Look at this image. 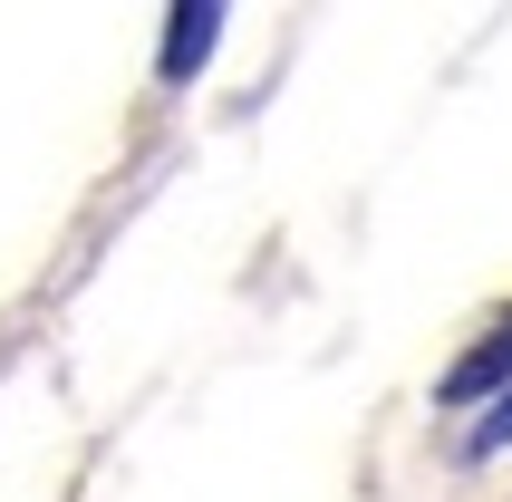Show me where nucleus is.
<instances>
[{"instance_id": "obj_1", "label": "nucleus", "mask_w": 512, "mask_h": 502, "mask_svg": "<svg viewBox=\"0 0 512 502\" xmlns=\"http://www.w3.org/2000/svg\"><path fill=\"white\" fill-rule=\"evenodd\" d=\"M213 39H223V0H174L165 10V49H155V78L184 87L203 58H213Z\"/></svg>"}, {"instance_id": "obj_2", "label": "nucleus", "mask_w": 512, "mask_h": 502, "mask_svg": "<svg viewBox=\"0 0 512 502\" xmlns=\"http://www.w3.org/2000/svg\"><path fill=\"white\" fill-rule=\"evenodd\" d=\"M484 387H493V396H512V329H503V338H484V348H474V358L445 377V396H455V406H464V396H484Z\"/></svg>"}, {"instance_id": "obj_3", "label": "nucleus", "mask_w": 512, "mask_h": 502, "mask_svg": "<svg viewBox=\"0 0 512 502\" xmlns=\"http://www.w3.org/2000/svg\"><path fill=\"white\" fill-rule=\"evenodd\" d=\"M512 445V396H493V416L474 425V454H503Z\"/></svg>"}]
</instances>
